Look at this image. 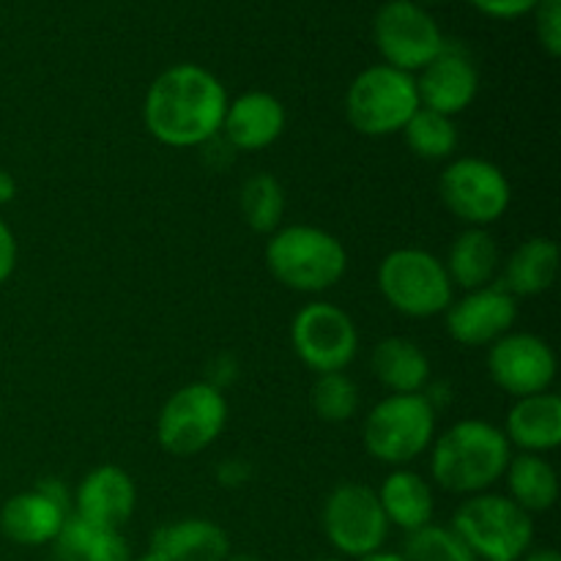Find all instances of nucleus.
Wrapping results in <instances>:
<instances>
[{
    "label": "nucleus",
    "instance_id": "25",
    "mask_svg": "<svg viewBox=\"0 0 561 561\" xmlns=\"http://www.w3.org/2000/svg\"><path fill=\"white\" fill-rule=\"evenodd\" d=\"M502 480L507 482V499L529 515L548 513L559 502V474L542 455H513Z\"/></svg>",
    "mask_w": 561,
    "mask_h": 561
},
{
    "label": "nucleus",
    "instance_id": "2",
    "mask_svg": "<svg viewBox=\"0 0 561 561\" xmlns=\"http://www.w3.org/2000/svg\"><path fill=\"white\" fill-rule=\"evenodd\" d=\"M431 477L442 491L477 496L496 485L507 471L513 447L502 427L485 420H460L433 438Z\"/></svg>",
    "mask_w": 561,
    "mask_h": 561
},
{
    "label": "nucleus",
    "instance_id": "42",
    "mask_svg": "<svg viewBox=\"0 0 561 561\" xmlns=\"http://www.w3.org/2000/svg\"><path fill=\"white\" fill-rule=\"evenodd\" d=\"M427 3H438V0H427Z\"/></svg>",
    "mask_w": 561,
    "mask_h": 561
},
{
    "label": "nucleus",
    "instance_id": "3",
    "mask_svg": "<svg viewBox=\"0 0 561 561\" xmlns=\"http://www.w3.org/2000/svg\"><path fill=\"white\" fill-rule=\"evenodd\" d=\"M266 268L283 288L296 294H323L343 283L348 252L343 241L316 225H285L266 241Z\"/></svg>",
    "mask_w": 561,
    "mask_h": 561
},
{
    "label": "nucleus",
    "instance_id": "27",
    "mask_svg": "<svg viewBox=\"0 0 561 561\" xmlns=\"http://www.w3.org/2000/svg\"><path fill=\"white\" fill-rule=\"evenodd\" d=\"M409 146V151L416 159H425V162H444V159H453V153L458 151V126L455 118L442 113H433V110L420 107L411 121L405 124V129L400 131Z\"/></svg>",
    "mask_w": 561,
    "mask_h": 561
},
{
    "label": "nucleus",
    "instance_id": "24",
    "mask_svg": "<svg viewBox=\"0 0 561 561\" xmlns=\"http://www.w3.org/2000/svg\"><path fill=\"white\" fill-rule=\"evenodd\" d=\"M559 274V244L553 239L531 236L504 261V290L520 296H540L551 290Z\"/></svg>",
    "mask_w": 561,
    "mask_h": 561
},
{
    "label": "nucleus",
    "instance_id": "39",
    "mask_svg": "<svg viewBox=\"0 0 561 561\" xmlns=\"http://www.w3.org/2000/svg\"><path fill=\"white\" fill-rule=\"evenodd\" d=\"M225 561H261V559L252 557V553H233V551H230L228 557H225Z\"/></svg>",
    "mask_w": 561,
    "mask_h": 561
},
{
    "label": "nucleus",
    "instance_id": "17",
    "mask_svg": "<svg viewBox=\"0 0 561 561\" xmlns=\"http://www.w3.org/2000/svg\"><path fill=\"white\" fill-rule=\"evenodd\" d=\"M285 126H288V113L274 93L244 91L228 102L219 137H225L233 151L255 153L274 146L283 137Z\"/></svg>",
    "mask_w": 561,
    "mask_h": 561
},
{
    "label": "nucleus",
    "instance_id": "26",
    "mask_svg": "<svg viewBox=\"0 0 561 561\" xmlns=\"http://www.w3.org/2000/svg\"><path fill=\"white\" fill-rule=\"evenodd\" d=\"M53 546L55 561H131L129 542L124 540L121 529L85 524L71 513Z\"/></svg>",
    "mask_w": 561,
    "mask_h": 561
},
{
    "label": "nucleus",
    "instance_id": "22",
    "mask_svg": "<svg viewBox=\"0 0 561 561\" xmlns=\"http://www.w3.org/2000/svg\"><path fill=\"white\" fill-rule=\"evenodd\" d=\"M389 526H398L405 535L433 524L436 499L431 482L411 469H394L376 491Z\"/></svg>",
    "mask_w": 561,
    "mask_h": 561
},
{
    "label": "nucleus",
    "instance_id": "21",
    "mask_svg": "<svg viewBox=\"0 0 561 561\" xmlns=\"http://www.w3.org/2000/svg\"><path fill=\"white\" fill-rule=\"evenodd\" d=\"M370 367L389 394H422L431 387V356L409 337H387L373 348Z\"/></svg>",
    "mask_w": 561,
    "mask_h": 561
},
{
    "label": "nucleus",
    "instance_id": "18",
    "mask_svg": "<svg viewBox=\"0 0 561 561\" xmlns=\"http://www.w3.org/2000/svg\"><path fill=\"white\" fill-rule=\"evenodd\" d=\"M69 513L71 510L60 507L58 502H53V499H47L33 488V491L16 493L3 504V510H0V531L14 546H53Z\"/></svg>",
    "mask_w": 561,
    "mask_h": 561
},
{
    "label": "nucleus",
    "instance_id": "31",
    "mask_svg": "<svg viewBox=\"0 0 561 561\" xmlns=\"http://www.w3.org/2000/svg\"><path fill=\"white\" fill-rule=\"evenodd\" d=\"M537 38L551 58L561 55V0H542L535 9Z\"/></svg>",
    "mask_w": 561,
    "mask_h": 561
},
{
    "label": "nucleus",
    "instance_id": "38",
    "mask_svg": "<svg viewBox=\"0 0 561 561\" xmlns=\"http://www.w3.org/2000/svg\"><path fill=\"white\" fill-rule=\"evenodd\" d=\"M356 561H405V559L394 551H378V553H370V557L356 559Z\"/></svg>",
    "mask_w": 561,
    "mask_h": 561
},
{
    "label": "nucleus",
    "instance_id": "23",
    "mask_svg": "<svg viewBox=\"0 0 561 561\" xmlns=\"http://www.w3.org/2000/svg\"><path fill=\"white\" fill-rule=\"evenodd\" d=\"M444 268L458 288H485L502 272V250L488 228H466L449 244Z\"/></svg>",
    "mask_w": 561,
    "mask_h": 561
},
{
    "label": "nucleus",
    "instance_id": "29",
    "mask_svg": "<svg viewBox=\"0 0 561 561\" xmlns=\"http://www.w3.org/2000/svg\"><path fill=\"white\" fill-rule=\"evenodd\" d=\"M400 557L405 561H477L458 531L444 524H427L409 531Z\"/></svg>",
    "mask_w": 561,
    "mask_h": 561
},
{
    "label": "nucleus",
    "instance_id": "11",
    "mask_svg": "<svg viewBox=\"0 0 561 561\" xmlns=\"http://www.w3.org/2000/svg\"><path fill=\"white\" fill-rule=\"evenodd\" d=\"M373 42L383 64L416 75L442 53L447 38L425 5L414 0H387L373 20Z\"/></svg>",
    "mask_w": 561,
    "mask_h": 561
},
{
    "label": "nucleus",
    "instance_id": "1",
    "mask_svg": "<svg viewBox=\"0 0 561 561\" xmlns=\"http://www.w3.org/2000/svg\"><path fill=\"white\" fill-rule=\"evenodd\" d=\"M228 91L201 64H175L151 82L142 102L148 135L168 148H201L222 131Z\"/></svg>",
    "mask_w": 561,
    "mask_h": 561
},
{
    "label": "nucleus",
    "instance_id": "20",
    "mask_svg": "<svg viewBox=\"0 0 561 561\" xmlns=\"http://www.w3.org/2000/svg\"><path fill=\"white\" fill-rule=\"evenodd\" d=\"M148 551L164 561H225L230 553V537L214 520L184 518L159 526Z\"/></svg>",
    "mask_w": 561,
    "mask_h": 561
},
{
    "label": "nucleus",
    "instance_id": "41",
    "mask_svg": "<svg viewBox=\"0 0 561 561\" xmlns=\"http://www.w3.org/2000/svg\"><path fill=\"white\" fill-rule=\"evenodd\" d=\"M307 561H345L343 557H312V559H307Z\"/></svg>",
    "mask_w": 561,
    "mask_h": 561
},
{
    "label": "nucleus",
    "instance_id": "36",
    "mask_svg": "<svg viewBox=\"0 0 561 561\" xmlns=\"http://www.w3.org/2000/svg\"><path fill=\"white\" fill-rule=\"evenodd\" d=\"M16 197V181L14 175L5 173V170H0V206H9L11 201Z\"/></svg>",
    "mask_w": 561,
    "mask_h": 561
},
{
    "label": "nucleus",
    "instance_id": "13",
    "mask_svg": "<svg viewBox=\"0 0 561 561\" xmlns=\"http://www.w3.org/2000/svg\"><path fill=\"white\" fill-rule=\"evenodd\" d=\"M488 376L502 392L520 400L529 394L551 392L557 381V354L540 334L510 332L488 345Z\"/></svg>",
    "mask_w": 561,
    "mask_h": 561
},
{
    "label": "nucleus",
    "instance_id": "19",
    "mask_svg": "<svg viewBox=\"0 0 561 561\" xmlns=\"http://www.w3.org/2000/svg\"><path fill=\"white\" fill-rule=\"evenodd\" d=\"M502 431L510 447L520 453H553L561 444V398L557 392H540L515 400Z\"/></svg>",
    "mask_w": 561,
    "mask_h": 561
},
{
    "label": "nucleus",
    "instance_id": "7",
    "mask_svg": "<svg viewBox=\"0 0 561 561\" xmlns=\"http://www.w3.org/2000/svg\"><path fill=\"white\" fill-rule=\"evenodd\" d=\"M416 110L420 93L414 75L387 64L367 66L345 93V118L365 137L400 135Z\"/></svg>",
    "mask_w": 561,
    "mask_h": 561
},
{
    "label": "nucleus",
    "instance_id": "40",
    "mask_svg": "<svg viewBox=\"0 0 561 561\" xmlns=\"http://www.w3.org/2000/svg\"><path fill=\"white\" fill-rule=\"evenodd\" d=\"M135 561H164V559H162V557H157V553H151V551H148V553H146V557L135 559Z\"/></svg>",
    "mask_w": 561,
    "mask_h": 561
},
{
    "label": "nucleus",
    "instance_id": "9",
    "mask_svg": "<svg viewBox=\"0 0 561 561\" xmlns=\"http://www.w3.org/2000/svg\"><path fill=\"white\" fill-rule=\"evenodd\" d=\"M438 197L466 228H488L507 214L513 186L491 159L458 157L438 175Z\"/></svg>",
    "mask_w": 561,
    "mask_h": 561
},
{
    "label": "nucleus",
    "instance_id": "32",
    "mask_svg": "<svg viewBox=\"0 0 561 561\" xmlns=\"http://www.w3.org/2000/svg\"><path fill=\"white\" fill-rule=\"evenodd\" d=\"M469 3L493 20H515V16L531 14L542 0H469Z\"/></svg>",
    "mask_w": 561,
    "mask_h": 561
},
{
    "label": "nucleus",
    "instance_id": "28",
    "mask_svg": "<svg viewBox=\"0 0 561 561\" xmlns=\"http://www.w3.org/2000/svg\"><path fill=\"white\" fill-rule=\"evenodd\" d=\"M239 208L247 228L272 236L285 217V190L272 173H255L241 184Z\"/></svg>",
    "mask_w": 561,
    "mask_h": 561
},
{
    "label": "nucleus",
    "instance_id": "14",
    "mask_svg": "<svg viewBox=\"0 0 561 561\" xmlns=\"http://www.w3.org/2000/svg\"><path fill=\"white\" fill-rule=\"evenodd\" d=\"M518 321V299L502 283L466 290L463 299H453L444 312L447 334L466 348H488L504 334L513 332Z\"/></svg>",
    "mask_w": 561,
    "mask_h": 561
},
{
    "label": "nucleus",
    "instance_id": "8",
    "mask_svg": "<svg viewBox=\"0 0 561 561\" xmlns=\"http://www.w3.org/2000/svg\"><path fill=\"white\" fill-rule=\"evenodd\" d=\"M228 425V398L208 381H192L164 400L157 416V442L173 458L206 453Z\"/></svg>",
    "mask_w": 561,
    "mask_h": 561
},
{
    "label": "nucleus",
    "instance_id": "35",
    "mask_svg": "<svg viewBox=\"0 0 561 561\" xmlns=\"http://www.w3.org/2000/svg\"><path fill=\"white\" fill-rule=\"evenodd\" d=\"M36 491L44 493L47 499H53V502H58L60 507L71 510V493L69 488H66V482L58 480V477H44V480L36 485Z\"/></svg>",
    "mask_w": 561,
    "mask_h": 561
},
{
    "label": "nucleus",
    "instance_id": "4",
    "mask_svg": "<svg viewBox=\"0 0 561 561\" xmlns=\"http://www.w3.org/2000/svg\"><path fill=\"white\" fill-rule=\"evenodd\" d=\"M436 438V409L425 394H387L362 425V444L378 463L405 469L431 449Z\"/></svg>",
    "mask_w": 561,
    "mask_h": 561
},
{
    "label": "nucleus",
    "instance_id": "30",
    "mask_svg": "<svg viewBox=\"0 0 561 561\" xmlns=\"http://www.w3.org/2000/svg\"><path fill=\"white\" fill-rule=\"evenodd\" d=\"M312 411H316L318 420L332 422V425H340V422L354 420L356 411H359V389L343 373H323V376L316 378L310 392Z\"/></svg>",
    "mask_w": 561,
    "mask_h": 561
},
{
    "label": "nucleus",
    "instance_id": "6",
    "mask_svg": "<svg viewBox=\"0 0 561 561\" xmlns=\"http://www.w3.org/2000/svg\"><path fill=\"white\" fill-rule=\"evenodd\" d=\"M453 526L469 551L482 561H518L535 542V520L502 493L466 496Z\"/></svg>",
    "mask_w": 561,
    "mask_h": 561
},
{
    "label": "nucleus",
    "instance_id": "10",
    "mask_svg": "<svg viewBox=\"0 0 561 561\" xmlns=\"http://www.w3.org/2000/svg\"><path fill=\"white\" fill-rule=\"evenodd\" d=\"M321 529L340 557L365 559L383 551L389 520L373 488L362 482H340L323 502Z\"/></svg>",
    "mask_w": 561,
    "mask_h": 561
},
{
    "label": "nucleus",
    "instance_id": "37",
    "mask_svg": "<svg viewBox=\"0 0 561 561\" xmlns=\"http://www.w3.org/2000/svg\"><path fill=\"white\" fill-rule=\"evenodd\" d=\"M518 561H561V557L553 548H535V551H526Z\"/></svg>",
    "mask_w": 561,
    "mask_h": 561
},
{
    "label": "nucleus",
    "instance_id": "33",
    "mask_svg": "<svg viewBox=\"0 0 561 561\" xmlns=\"http://www.w3.org/2000/svg\"><path fill=\"white\" fill-rule=\"evenodd\" d=\"M16 255H20V250H16V239H14V230L9 228V225L0 219V285L5 283V279L14 274L16 268Z\"/></svg>",
    "mask_w": 561,
    "mask_h": 561
},
{
    "label": "nucleus",
    "instance_id": "16",
    "mask_svg": "<svg viewBox=\"0 0 561 561\" xmlns=\"http://www.w3.org/2000/svg\"><path fill=\"white\" fill-rule=\"evenodd\" d=\"M135 480L129 471L110 463L88 471L71 496V515L104 529H121L135 515Z\"/></svg>",
    "mask_w": 561,
    "mask_h": 561
},
{
    "label": "nucleus",
    "instance_id": "5",
    "mask_svg": "<svg viewBox=\"0 0 561 561\" xmlns=\"http://www.w3.org/2000/svg\"><path fill=\"white\" fill-rule=\"evenodd\" d=\"M378 294L405 318L444 316L455 299V285L442 257L420 247L392 250L376 272Z\"/></svg>",
    "mask_w": 561,
    "mask_h": 561
},
{
    "label": "nucleus",
    "instance_id": "15",
    "mask_svg": "<svg viewBox=\"0 0 561 561\" xmlns=\"http://www.w3.org/2000/svg\"><path fill=\"white\" fill-rule=\"evenodd\" d=\"M414 80L420 107L449 118L466 113L480 93V71L460 44H444L442 53Z\"/></svg>",
    "mask_w": 561,
    "mask_h": 561
},
{
    "label": "nucleus",
    "instance_id": "12",
    "mask_svg": "<svg viewBox=\"0 0 561 561\" xmlns=\"http://www.w3.org/2000/svg\"><path fill=\"white\" fill-rule=\"evenodd\" d=\"M290 345L316 376L343 373L359 354V329L343 307L310 301L290 321Z\"/></svg>",
    "mask_w": 561,
    "mask_h": 561
},
{
    "label": "nucleus",
    "instance_id": "34",
    "mask_svg": "<svg viewBox=\"0 0 561 561\" xmlns=\"http://www.w3.org/2000/svg\"><path fill=\"white\" fill-rule=\"evenodd\" d=\"M252 477V466L241 458H230L225 463H219L217 480L222 488H241L247 485Z\"/></svg>",
    "mask_w": 561,
    "mask_h": 561
}]
</instances>
